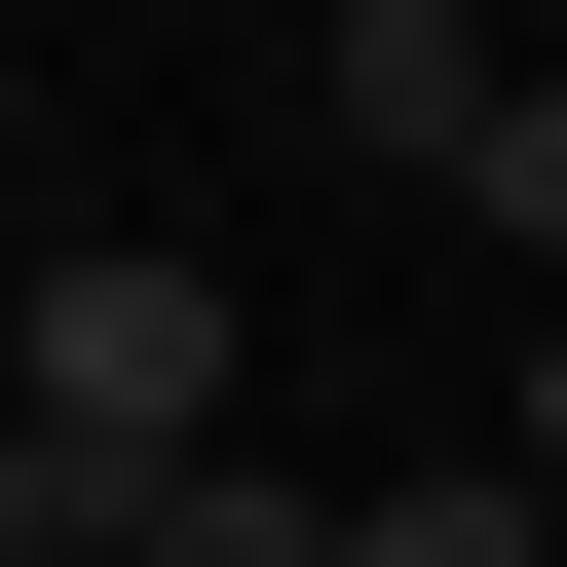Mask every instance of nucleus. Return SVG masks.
Instances as JSON below:
<instances>
[{
	"instance_id": "1",
	"label": "nucleus",
	"mask_w": 567,
	"mask_h": 567,
	"mask_svg": "<svg viewBox=\"0 0 567 567\" xmlns=\"http://www.w3.org/2000/svg\"><path fill=\"white\" fill-rule=\"evenodd\" d=\"M0 379H39V454H0V567H152V492L227 454V379H265V303H227L189 227H76Z\"/></svg>"
},
{
	"instance_id": "2",
	"label": "nucleus",
	"mask_w": 567,
	"mask_h": 567,
	"mask_svg": "<svg viewBox=\"0 0 567 567\" xmlns=\"http://www.w3.org/2000/svg\"><path fill=\"white\" fill-rule=\"evenodd\" d=\"M492 114H529L492 0H341V152H379V189H492Z\"/></svg>"
},
{
	"instance_id": "3",
	"label": "nucleus",
	"mask_w": 567,
	"mask_h": 567,
	"mask_svg": "<svg viewBox=\"0 0 567 567\" xmlns=\"http://www.w3.org/2000/svg\"><path fill=\"white\" fill-rule=\"evenodd\" d=\"M152 567H379V492H303V454H189V492H152Z\"/></svg>"
},
{
	"instance_id": "4",
	"label": "nucleus",
	"mask_w": 567,
	"mask_h": 567,
	"mask_svg": "<svg viewBox=\"0 0 567 567\" xmlns=\"http://www.w3.org/2000/svg\"><path fill=\"white\" fill-rule=\"evenodd\" d=\"M379 567H567V492L529 454H379Z\"/></svg>"
},
{
	"instance_id": "5",
	"label": "nucleus",
	"mask_w": 567,
	"mask_h": 567,
	"mask_svg": "<svg viewBox=\"0 0 567 567\" xmlns=\"http://www.w3.org/2000/svg\"><path fill=\"white\" fill-rule=\"evenodd\" d=\"M454 227H529V265H567V76H529V114H492V189H454Z\"/></svg>"
},
{
	"instance_id": "6",
	"label": "nucleus",
	"mask_w": 567,
	"mask_h": 567,
	"mask_svg": "<svg viewBox=\"0 0 567 567\" xmlns=\"http://www.w3.org/2000/svg\"><path fill=\"white\" fill-rule=\"evenodd\" d=\"M492 454H529V492H567V303H529V416H492Z\"/></svg>"
}]
</instances>
